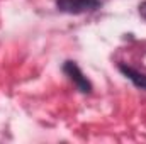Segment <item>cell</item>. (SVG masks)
<instances>
[{
  "label": "cell",
  "instance_id": "6da1fadb",
  "mask_svg": "<svg viewBox=\"0 0 146 144\" xmlns=\"http://www.w3.org/2000/svg\"><path fill=\"white\" fill-rule=\"evenodd\" d=\"M99 2L95 0H58V7L66 12H83L88 9H95Z\"/></svg>",
  "mask_w": 146,
  "mask_h": 144
},
{
  "label": "cell",
  "instance_id": "7a4b0ae2",
  "mask_svg": "<svg viewBox=\"0 0 146 144\" xmlns=\"http://www.w3.org/2000/svg\"><path fill=\"white\" fill-rule=\"evenodd\" d=\"M139 12H141V15H143V17L146 19V2L143 3V5H141V7H139Z\"/></svg>",
  "mask_w": 146,
  "mask_h": 144
}]
</instances>
